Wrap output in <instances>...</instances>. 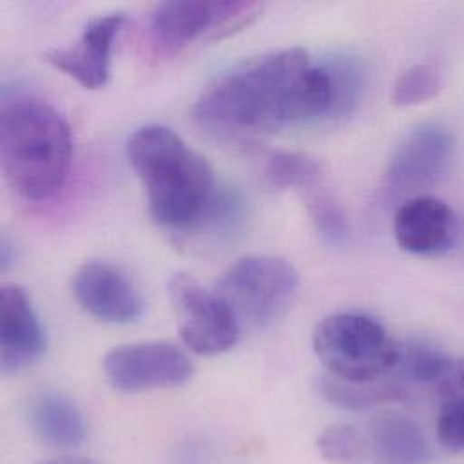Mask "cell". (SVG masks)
I'll return each mask as SVG.
<instances>
[{
  "label": "cell",
  "mask_w": 464,
  "mask_h": 464,
  "mask_svg": "<svg viewBox=\"0 0 464 464\" xmlns=\"http://www.w3.org/2000/svg\"><path fill=\"white\" fill-rule=\"evenodd\" d=\"M333 83L325 63L300 47L282 49L216 76L194 116L218 136L242 138L331 118Z\"/></svg>",
  "instance_id": "6da1fadb"
},
{
  "label": "cell",
  "mask_w": 464,
  "mask_h": 464,
  "mask_svg": "<svg viewBox=\"0 0 464 464\" xmlns=\"http://www.w3.org/2000/svg\"><path fill=\"white\" fill-rule=\"evenodd\" d=\"M127 156L147 192L150 216L163 228L192 232L237 210V201L221 198L208 161L169 127L136 130Z\"/></svg>",
  "instance_id": "7a4b0ae2"
},
{
  "label": "cell",
  "mask_w": 464,
  "mask_h": 464,
  "mask_svg": "<svg viewBox=\"0 0 464 464\" xmlns=\"http://www.w3.org/2000/svg\"><path fill=\"white\" fill-rule=\"evenodd\" d=\"M71 160L72 134L65 118L40 96L4 89L0 161L7 185L27 201H47L65 185Z\"/></svg>",
  "instance_id": "3957f363"
},
{
  "label": "cell",
  "mask_w": 464,
  "mask_h": 464,
  "mask_svg": "<svg viewBox=\"0 0 464 464\" xmlns=\"http://www.w3.org/2000/svg\"><path fill=\"white\" fill-rule=\"evenodd\" d=\"M313 349L329 376L376 383L392 374L400 345L378 320L362 313H336L314 327Z\"/></svg>",
  "instance_id": "277c9868"
},
{
  "label": "cell",
  "mask_w": 464,
  "mask_h": 464,
  "mask_svg": "<svg viewBox=\"0 0 464 464\" xmlns=\"http://www.w3.org/2000/svg\"><path fill=\"white\" fill-rule=\"evenodd\" d=\"M216 291L230 305L240 329L264 331L291 311L300 291V275L282 256L251 255L233 264Z\"/></svg>",
  "instance_id": "5b68a950"
},
{
  "label": "cell",
  "mask_w": 464,
  "mask_h": 464,
  "mask_svg": "<svg viewBox=\"0 0 464 464\" xmlns=\"http://www.w3.org/2000/svg\"><path fill=\"white\" fill-rule=\"evenodd\" d=\"M262 13L258 2L169 0L150 18V36L160 53L174 54L199 36L221 40L249 25Z\"/></svg>",
  "instance_id": "8992f818"
},
{
  "label": "cell",
  "mask_w": 464,
  "mask_h": 464,
  "mask_svg": "<svg viewBox=\"0 0 464 464\" xmlns=\"http://www.w3.org/2000/svg\"><path fill=\"white\" fill-rule=\"evenodd\" d=\"M169 296L179 336L192 353L218 356L235 347L242 329L216 289H207L188 273H178L169 282Z\"/></svg>",
  "instance_id": "52a82bcc"
},
{
  "label": "cell",
  "mask_w": 464,
  "mask_h": 464,
  "mask_svg": "<svg viewBox=\"0 0 464 464\" xmlns=\"http://www.w3.org/2000/svg\"><path fill=\"white\" fill-rule=\"evenodd\" d=\"M103 371L116 391L138 394L187 383L194 376V363L174 343L140 342L112 349L103 360Z\"/></svg>",
  "instance_id": "ba28073f"
},
{
  "label": "cell",
  "mask_w": 464,
  "mask_h": 464,
  "mask_svg": "<svg viewBox=\"0 0 464 464\" xmlns=\"http://www.w3.org/2000/svg\"><path fill=\"white\" fill-rule=\"evenodd\" d=\"M454 152L452 132L440 123H425L411 130L396 147L385 187L392 196H412L438 183Z\"/></svg>",
  "instance_id": "9c48e42d"
},
{
  "label": "cell",
  "mask_w": 464,
  "mask_h": 464,
  "mask_svg": "<svg viewBox=\"0 0 464 464\" xmlns=\"http://www.w3.org/2000/svg\"><path fill=\"white\" fill-rule=\"evenodd\" d=\"M72 295L85 313L107 324H134L147 309L136 284L109 262L83 264L72 278Z\"/></svg>",
  "instance_id": "30bf717a"
},
{
  "label": "cell",
  "mask_w": 464,
  "mask_h": 464,
  "mask_svg": "<svg viewBox=\"0 0 464 464\" xmlns=\"http://www.w3.org/2000/svg\"><path fill=\"white\" fill-rule=\"evenodd\" d=\"M125 22L127 16L123 13L92 18L83 27L78 42L49 51L45 60L82 87L91 91L102 89L109 82L112 47Z\"/></svg>",
  "instance_id": "8fae6325"
},
{
  "label": "cell",
  "mask_w": 464,
  "mask_h": 464,
  "mask_svg": "<svg viewBox=\"0 0 464 464\" xmlns=\"http://www.w3.org/2000/svg\"><path fill=\"white\" fill-rule=\"evenodd\" d=\"M0 362L5 374L20 372L42 358L47 336L24 287L5 284L0 291Z\"/></svg>",
  "instance_id": "7c38bea8"
},
{
  "label": "cell",
  "mask_w": 464,
  "mask_h": 464,
  "mask_svg": "<svg viewBox=\"0 0 464 464\" xmlns=\"http://www.w3.org/2000/svg\"><path fill=\"white\" fill-rule=\"evenodd\" d=\"M392 230L401 249L420 256H440L456 242L458 218L445 201L414 196L398 208Z\"/></svg>",
  "instance_id": "4fadbf2b"
},
{
  "label": "cell",
  "mask_w": 464,
  "mask_h": 464,
  "mask_svg": "<svg viewBox=\"0 0 464 464\" xmlns=\"http://www.w3.org/2000/svg\"><path fill=\"white\" fill-rule=\"evenodd\" d=\"M374 464H429L432 449L420 425L400 412H380L367 434Z\"/></svg>",
  "instance_id": "5bb4252c"
},
{
  "label": "cell",
  "mask_w": 464,
  "mask_h": 464,
  "mask_svg": "<svg viewBox=\"0 0 464 464\" xmlns=\"http://www.w3.org/2000/svg\"><path fill=\"white\" fill-rule=\"evenodd\" d=\"M29 423L34 436L56 450L78 449L85 440V420L72 400L60 392L36 396L29 409Z\"/></svg>",
  "instance_id": "9a60e30c"
},
{
  "label": "cell",
  "mask_w": 464,
  "mask_h": 464,
  "mask_svg": "<svg viewBox=\"0 0 464 464\" xmlns=\"http://www.w3.org/2000/svg\"><path fill=\"white\" fill-rule=\"evenodd\" d=\"M320 394L334 407L345 411H369L376 405L394 403L407 400L409 392L405 385L394 382H376V383H351L333 376H324L318 382Z\"/></svg>",
  "instance_id": "2e32d148"
},
{
  "label": "cell",
  "mask_w": 464,
  "mask_h": 464,
  "mask_svg": "<svg viewBox=\"0 0 464 464\" xmlns=\"http://www.w3.org/2000/svg\"><path fill=\"white\" fill-rule=\"evenodd\" d=\"M454 358L429 342H407L398 349L392 371L398 383L429 385L430 389L450 371Z\"/></svg>",
  "instance_id": "e0dca14e"
},
{
  "label": "cell",
  "mask_w": 464,
  "mask_h": 464,
  "mask_svg": "<svg viewBox=\"0 0 464 464\" xmlns=\"http://www.w3.org/2000/svg\"><path fill=\"white\" fill-rule=\"evenodd\" d=\"M324 167L318 160L300 152H275L267 160L266 178L278 190H311L322 183Z\"/></svg>",
  "instance_id": "ac0fdd59"
},
{
  "label": "cell",
  "mask_w": 464,
  "mask_h": 464,
  "mask_svg": "<svg viewBox=\"0 0 464 464\" xmlns=\"http://www.w3.org/2000/svg\"><path fill=\"white\" fill-rule=\"evenodd\" d=\"M325 67L331 76L334 98L331 118L347 116L354 111L363 94L365 71L353 56H334L325 62Z\"/></svg>",
  "instance_id": "d6986e66"
},
{
  "label": "cell",
  "mask_w": 464,
  "mask_h": 464,
  "mask_svg": "<svg viewBox=\"0 0 464 464\" xmlns=\"http://www.w3.org/2000/svg\"><path fill=\"white\" fill-rule=\"evenodd\" d=\"M443 89V78L438 67L418 63L409 67L392 89V102L398 107H418L434 100Z\"/></svg>",
  "instance_id": "ffe728a7"
},
{
  "label": "cell",
  "mask_w": 464,
  "mask_h": 464,
  "mask_svg": "<svg viewBox=\"0 0 464 464\" xmlns=\"http://www.w3.org/2000/svg\"><path fill=\"white\" fill-rule=\"evenodd\" d=\"M318 450L331 464H362L369 458L367 436L353 425H333L318 438Z\"/></svg>",
  "instance_id": "44dd1931"
},
{
  "label": "cell",
  "mask_w": 464,
  "mask_h": 464,
  "mask_svg": "<svg viewBox=\"0 0 464 464\" xmlns=\"http://www.w3.org/2000/svg\"><path fill=\"white\" fill-rule=\"evenodd\" d=\"M305 207L318 233L331 244H342L347 238L349 223L343 208L320 185L304 192Z\"/></svg>",
  "instance_id": "7402d4cb"
},
{
  "label": "cell",
  "mask_w": 464,
  "mask_h": 464,
  "mask_svg": "<svg viewBox=\"0 0 464 464\" xmlns=\"http://www.w3.org/2000/svg\"><path fill=\"white\" fill-rule=\"evenodd\" d=\"M438 440L452 452H464V398L443 405L438 418Z\"/></svg>",
  "instance_id": "603a6c76"
},
{
  "label": "cell",
  "mask_w": 464,
  "mask_h": 464,
  "mask_svg": "<svg viewBox=\"0 0 464 464\" xmlns=\"http://www.w3.org/2000/svg\"><path fill=\"white\" fill-rule=\"evenodd\" d=\"M432 392L441 405L464 398V358L454 360L450 371L432 387Z\"/></svg>",
  "instance_id": "cb8c5ba5"
},
{
  "label": "cell",
  "mask_w": 464,
  "mask_h": 464,
  "mask_svg": "<svg viewBox=\"0 0 464 464\" xmlns=\"http://www.w3.org/2000/svg\"><path fill=\"white\" fill-rule=\"evenodd\" d=\"M38 464H100L87 458H76V456H63V458H54V459H47Z\"/></svg>",
  "instance_id": "d4e9b609"
}]
</instances>
